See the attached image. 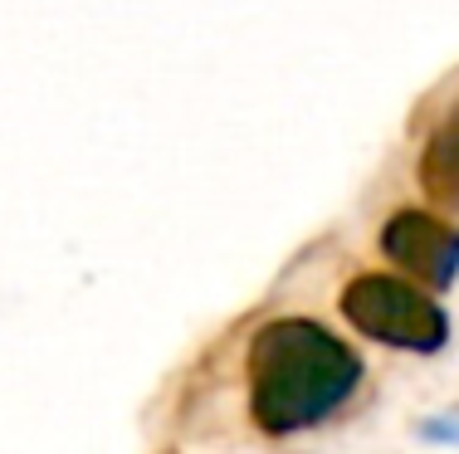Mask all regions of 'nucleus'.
<instances>
[{
  "instance_id": "20e7f679",
  "label": "nucleus",
  "mask_w": 459,
  "mask_h": 454,
  "mask_svg": "<svg viewBox=\"0 0 459 454\" xmlns=\"http://www.w3.org/2000/svg\"><path fill=\"white\" fill-rule=\"evenodd\" d=\"M435 161H450V171L459 176V117H455V123L440 133V142H435V157H430V167H435Z\"/></svg>"
},
{
  "instance_id": "f03ea898",
  "label": "nucleus",
  "mask_w": 459,
  "mask_h": 454,
  "mask_svg": "<svg viewBox=\"0 0 459 454\" xmlns=\"http://www.w3.org/2000/svg\"><path fill=\"white\" fill-rule=\"evenodd\" d=\"M342 318L352 328H362L367 338L406 352H435L450 338V318L440 313V303L425 298L406 278H386V274H362L357 284H347Z\"/></svg>"
},
{
  "instance_id": "7ed1b4c3",
  "label": "nucleus",
  "mask_w": 459,
  "mask_h": 454,
  "mask_svg": "<svg viewBox=\"0 0 459 454\" xmlns=\"http://www.w3.org/2000/svg\"><path fill=\"white\" fill-rule=\"evenodd\" d=\"M381 250L420 284L445 288L459 274V230L440 225L425 210H401L381 225Z\"/></svg>"
},
{
  "instance_id": "f257e3e1",
  "label": "nucleus",
  "mask_w": 459,
  "mask_h": 454,
  "mask_svg": "<svg viewBox=\"0 0 459 454\" xmlns=\"http://www.w3.org/2000/svg\"><path fill=\"white\" fill-rule=\"evenodd\" d=\"M357 381V352L308 318H279L249 342V406L269 435H293L327 420Z\"/></svg>"
}]
</instances>
